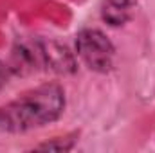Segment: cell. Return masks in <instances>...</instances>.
<instances>
[{"label":"cell","instance_id":"cell-1","mask_svg":"<svg viewBox=\"0 0 155 153\" xmlns=\"http://www.w3.org/2000/svg\"><path fill=\"white\" fill-rule=\"evenodd\" d=\"M65 110V90L45 83L0 106V132L24 133L58 121Z\"/></svg>","mask_w":155,"mask_h":153},{"label":"cell","instance_id":"cell-2","mask_svg":"<svg viewBox=\"0 0 155 153\" xmlns=\"http://www.w3.org/2000/svg\"><path fill=\"white\" fill-rule=\"evenodd\" d=\"M76 52L94 72H108L114 67L116 47L99 29H83L76 36Z\"/></svg>","mask_w":155,"mask_h":153},{"label":"cell","instance_id":"cell-3","mask_svg":"<svg viewBox=\"0 0 155 153\" xmlns=\"http://www.w3.org/2000/svg\"><path fill=\"white\" fill-rule=\"evenodd\" d=\"M135 5H137V0H103L101 2V18L105 24H108L112 27L124 25L132 18Z\"/></svg>","mask_w":155,"mask_h":153},{"label":"cell","instance_id":"cell-4","mask_svg":"<svg viewBox=\"0 0 155 153\" xmlns=\"http://www.w3.org/2000/svg\"><path fill=\"white\" fill-rule=\"evenodd\" d=\"M74 142L76 139L72 137H65V139H54L51 142H43V144H38L36 150H56V151H69L74 148Z\"/></svg>","mask_w":155,"mask_h":153}]
</instances>
